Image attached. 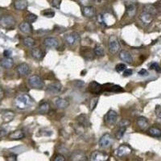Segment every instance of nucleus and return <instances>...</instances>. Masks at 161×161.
<instances>
[{
  "label": "nucleus",
  "instance_id": "obj_1",
  "mask_svg": "<svg viewBox=\"0 0 161 161\" xmlns=\"http://www.w3.org/2000/svg\"><path fill=\"white\" fill-rule=\"evenodd\" d=\"M33 102H34V101L30 95L27 94H23L18 95L15 98V101H14V105L17 109H25L27 108L30 107L33 104Z\"/></svg>",
  "mask_w": 161,
  "mask_h": 161
},
{
  "label": "nucleus",
  "instance_id": "obj_2",
  "mask_svg": "<svg viewBox=\"0 0 161 161\" xmlns=\"http://www.w3.org/2000/svg\"><path fill=\"white\" fill-rule=\"evenodd\" d=\"M98 22L101 26H112L115 24L116 18L111 13L105 12L98 15Z\"/></svg>",
  "mask_w": 161,
  "mask_h": 161
},
{
  "label": "nucleus",
  "instance_id": "obj_3",
  "mask_svg": "<svg viewBox=\"0 0 161 161\" xmlns=\"http://www.w3.org/2000/svg\"><path fill=\"white\" fill-rule=\"evenodd\" d=\"M108 47H109V51L110 53L116 54L121 48V45L119 43L118 39L115 36H111L109 38V44H108Z\"/></svg>",
  "mask_w": 161,
  "mask_h": 161
},
{
  "label": "nucleus",
  "instance_id": "obj_4",
  "mask_svg": "<svg viewBox=\"0 0 161 161\" xmlns=\"http://www.w3.org/2000/svg\"><path fill=\"white\" fill-rule=\"evenodd\" d=\"M28 85L33 89L41 90L44 86V81L37 75H32L28 78Z\"/></svg>",
  "mask_w": 161,
  "mask_h": 161
},
{
  "label": "nucleus",
  "instance_id": "obj_5",
  "mask_svg": "<svg viewBox=\"0 0 161 161\" xmlns=\"http://www.w3.org/2000/svg\"><path fill=\"white\" fill-rule=\"evenodd\" d=\"M15 25V19L11 15H2L0 17V26L4 28H11Z\"/></svg>",
  "mask_w": 161,
  "mask_h": 161
},
{
  "label": "nucleus",
  "instance_id": "obj_6",
  "mask_svg": "<svg viewBox=\"0 0 161 161\" xmlns=\"http://www.w3.org/2000/svg\"><path fill=\"white\" fill-rule=\"evenodd\" d=\"M114 143V139L110 134L106 133L105 135H103L101 137V139L99 140L98 144L100 148H108L111 146Z\"/></svg>",
  "mask_w": 161,
  "mask_h": 161
},
{
  "label": "nucleus",
  "instance_id": "obj_7",
  "mask_svg": "<svg viewBox=\"0 0 161 161\" xmlns=\"http://www.w3.org/2000/svg\"><path fill=\"white\" fill-rule=\"evenodd\" d=\"M118 119V114L114 110L110 109L104 116V121L108 126H114Z\"/></svg>",
  "mask_w": 161,
  "mask_h": 161
},
{
  "label": "nucleus",
  "instance_id": "obj_8",
  "mask_svg": "<svg viewBox=\"0 0 161 161\" xmlns=\"http://www.w3.org/2000/svg\"><path fill=\"white\" fill-rule=\"evenodd\" d=\"M131 151H132V149L129 145H127V144H122L116 150L115 154L119 158H122V157L129 155L131 153Z\"/></svg>",
  "mask_w": 161,
  "mask_h": 161
},
{
  "label": "nucleus",
  "instance_id": "obj_9",
  "mask_svg": "<svg viewBox=\"0 0 161 161\" xmlns=\"http://www.w3.org/2000/svg\"><path fill=\"white\" fill-rule=\"evenodd\" d=\"M64 38L65 43L68 45H69V46H73V45L76 44L80 40L79 34L75 32H70L69 34L65 35Z\"/></svg>",
  "mask_w": 161,
  "mask_h": 161
},
{
  "label": "nucleus",
  "instance_id": "obj_10",
  "mask_svg": "<svg viewBox=\"0 0 161 161\" xmlns=\"http://www.w3.org/2000/svg\"><path fill=\"white\" fill-rule=\"evenodd\" d=\"M109 158L108 155L105 152L96 151L90 155V161H106Z\"/></svg>",
  "mask_w": 161,
  "mask_h": 161
},
{
  "label": "nucleus",
  "instance_id": "obj_11",
  "mask_svg": "<svg viewBox=\"0 0 161 161\" xmlns=\"http://www.w3.org/2000/svg\"><path fill=\"white\" fill-rule=\"evenodd\" d=\"M62 89V85L60 82H53L48 86L46 91L50 94H59L61 92Z\"/></svg>",
  "mask_w": 161,
  "mask_h": 161
},
{
  "label": "nucleus",
  "instance_id": "obj_12",
  "mask_svg": "<svg viewBox=\"0 0 161 161\" xmlns=\"http://www.w3.org/2000/svg\"><path fill=\"white\" fill-rule=\"evenodd\" d=\"M16 70H17V73L19 76L21 77H25L28 74L30 73V66L28 65V64L26 63H22V64H19L16 68Z\"/></svg>",
  "mask_w": 161,
  "mask_h": 161
},
{
  "label": "nucleus",
  "instance_id": "obj_13",
  "mask_svg": "<svg viewBox=\"0 0 161 161\" xmlns=\"http://www.w3.org/2000/svg\"><path fill=\"white\" fill-rule=\"evenodd\" d=\"M89 90L90 93L94 94H99L100 93L103 91V86L101 84L98 83L96 82H90L89 85Z\"/></svg>",
  "mask_w": 161,
  "mask_h": 161
},
{
  "label": "nucleus",
  "instance_id": "obj_14",
  "mask_svg": "<svg viewBox=\"0 0 161 161\" xmlns=\"http://www.w3.org/2000/svg\"><path fill=\"white\" fill-rule=\"evenodd\" d=\"M139 18H140V21H141L142 23L144 24V25H146V26H148V25H149V24H151L153 21V19H154V17H153L152 15H151V14H149V13L145 12V11H143V12H142L140 15Z\"/></svg>",
  "mask_w": 161,
  "mask_h": 161
},
{
  "label": "nucleus",
  "instance_id": "obj_15",
  "mask_svg": "<svg viewBox=\"0 0 161 161\" xmlns=\"http://www.w3.org/2000/svg\"><path fill=\"white\" fill-rule=\"evenodd\" d=\"M53 103L54 105H56L57 108H59V109H64V108L68 107L69 105V102H68V100L62 98H60V97H58V98H56L54 99Z\"/></svg>",
  "mask_w": 161,
  "mask_h": 161
},
{
  "label": "nucleus",
  "instance_id": "obj_16",
  "mask_svg": "<svg viewBox=\"0 0 161 161\" xmlns=\"http://www.w3.org/2000/svg\"><path fill=\"white\" fill-rule=\"evenodd\" d=\"M82 14L86 18H93L95 16L96 11H95V8L93 6H84L83 9H82Z\"/></svg>",
  "mask_w": 161,
  "mask_h": 161
},
{
  "label": "nucleus",
  "instance_id": "obj_17",
  "mask_svg": "<svg viewBox=\"0 0 161 161\" xmlns=\"http://www.w3.org/2000/svg\"><path fill=\"white\" fill-rule=\"evenodd\" d=\"M44 44L47 48H56L59 45V42L56 38L54 37H48L44 40Z\"/></svg>",
  "mask_w": 161,
  "mask_h": 161
},
{
  "label": "nucleus",
  "instance_id": "obj_18",
  "mask_svg": "<svg viewBox=\"0 0 161 161\" xmlns=\"http://www.w3.org/2000/svg\"><path fill=\"white\" fill-rule=\"evenodd\" d=\"M119 58L122 61H124L126 63H128V64H131L133 61V58L132 56L131 55V53L129 52L127 50H122V51L119 52Z\"/></svg>",
  "mask_w": 161,
  "mask_h": 161
},
{
  "label": "nucleus",
  "instance_id": "obj_19",
  "mask_svg": "<svg viewBox=\"0 0 161 161\" xmlns=\"http://www.w3.org/2000/svg\"><path fill=\"white\" fill-rule=\"evenodd\" d=\"M71 161H88V158L82 151H74L71 156Z\"/></svg>",
  "mask_w": 161,
  "mask_h": 161
},
{
  "label": "nucleus",
  "instance_id": "obj_20",
  "mask_svg": "<svg viewBox=\"0 0 161 161\" xmlns=\"http://www.w3.org/2000/svg\"><path fill=\"white\" fill-rule=\"evenodd\" d=\"M103 86V90L108 91V92H122L123 91V89L120 86L117 85H113V84H106Z\"/></svg>",
  "mask_w": 161,
  "mask_h": 161
},
{
  "label": "nucleus",
  "instance_id": "obj_21",
  "mask_svg": "<svg viewBox=\"0 0 161 161\" xmlns=\"http://www.w3.org/2000/svg\"><path fill=\"white\" fill-rule=\"evenodd\" d=\"M137 12V6L135 3L126 5V14L128 17H134Z\"/></svg>",
  "mask_w": 161,
  "mask_h": 161
},
{
  "label": "nucleus",
  "instance_id": "obj_22",
  "mask_svg": "<svg viewBox=\"0 0 161 161\" xmlns=\"http://www.w3.org/2000/svg\"><path fill=\"white\" fill-rule=\"evenodd\" d=\"M14 6L17 11H24L28 7L27 0H15L14 2Z\"/></svg>",
  "mask_w": 161,
  "mask_h": 161
},
{
  "label": "nucleus",
  "instance_id": "obj_23",
  "mask_svg": "<svg viewBox=\"0 0 161 161\" xmlns=\"http://www.w3.org/2000/svg\"><path fill=\"white\" fill-rule=\"evenodd\" d=\"M24 136H25L24 132L21 130L14 131L8 135V138L11 140H21V139L24 138Z\"/></svg>",
  "mask_w": 161,
  "mask_h": 161
},
{
  "label": "nucleus",
  "instance_id": "obj_24",
  "mask_svg": "<svg viewBox=\"0 0 161 161\" xmlns=\"http://www.w3.org/2000/svg\"><path fill=\"white\" fill-rule=\"evenodd\" d=\"M31 54H32V57L38 60L43 59L44 56V52L42 51L40 48H32V52H31Z\"/></svg>",
  "mask_w": 161,
  "mask_h": 161
},
{
  "label": "nucleus",
  "instance_id": "obj_25",
  "mask_svg": "<svg viewBox=\"0 0 161 161\" xmlns=\"http://www.w3.org/2000/svg\"><path fill=\"white\" fill-rule=\"evenodd\" d=\"M14 64V61H13V59L10 57H5L3 59L1 60L0 61V65L4 68V69H11V67L13 66Z\"/></svg>",
  "mask_w": 161,
  "mask_h": 161
},
{
  "label": "nucleus",
  "instance_id": "obj_26",
  "mask_svg": "<svg viewBox=\"0 0 161 161\" xmlns=\"http://www.w3.org/2000/svg\"><path fill=\"white\" fill-rule=\"evenodd\" d=\"M148 135H151V137L160 138L161 137V129L156 127H151L148 130Z\"/></svg>",
  "mask_w": 161,
  "mask_h": 161
},
{
  "label": "nucleus",
  "instance_id": "obj_27",
  "mask_svg": "<svg viewBox=\"0 0 161 161\" xmlns=\"http://www.w3.org/2000/svg\"><path fill=\"white\" fill-rule=\"evenodd\" d=\"M19 30L21 31L22 32H24L25 34H30L32 32V27L31 25V24H28L27 22L22 23L19 24Z\"/></svg>",
  "mask_w": 161,
  "mask_h": 161
},
{
  "label": "nucleus",
  "instance_id": "obj_28",
  "mask_svg": "<svg viewBox=\"0 0 161 161\" xmlns=\"http://www.w3.org/2000/svg\"><path fill=\"white\" fill-rule=\"evenodd\" d=\"M50 110V105L48 102L40 103L38 107V112L40 114H47Z\"/></svg>",
  "mask_w": 161,
  "mask_h": 161
},
{
  "label": "nucleus",
  "instance_id": "obj_29",
  "mask_svg": "<svg viewBox=\"0 0 161 161\" xmlns=\"http://www.w3.org/2000/svg\"><path fill=\"white\" fill-rule=\"evenodd\" d=\"M137 125L141 130H144H144H146L148 128V126H149V123H148V121L146 118L140 117L137 119Z\"/></svg>",
  "mask_w": 161,
  "mask_h": 161
},
{
  "label": "nucleus",
  "instance_id": "obj_30",
  "mask_svg": "<svg viewBox=\"0 0 161 161\" xmlns=\"http://www.w3.org/2000/svg\"><path fill=\"white\" fill-rule=\"evenodd\" d=\"M15 117V114L12 111H6L4 112L2 115V118L3 122H9L13 120V118Z\"/></svg>",
  "mask_w": 161,
  "mask_h": 161
},
{
  "label": "nucleus",
  "instance_id": "obj_31",
  "mask_svg": "<svg viewBox=\"0 0 161 161\" xmlns=\"http://www.w3.org/2000/svg\"><path fill=\"white\" fill-rule=\"evenodd\" d=\"M77 121L79 122L80 124L82 125V126H84V127H86V126H90V121H89V118L87 117V115L86 114H81L80 116L77 117Z\"/></svg>",
  "mask_w": 161,
  "mask_h": 161
},
{
  "label": "nucleus",
  "instance_id": "obj_32",
  "mask_svg": "<svg viewBox=\"0 0 161 161\" xmlns=\"http://www.w3.org/2000/svg\"><path fill=\"white\" fill-rule=\"evenodd\" d=\"M144 11H145V12L147 13H149L151 15H152L153 16L157 14V10L156 8H155V6L151 4L145 5L144 7Z\"/></svg>",
  "mask_w": 161,
  "mask_h": 161
},
{
  "label": "nucleus",
  "instance_id": "obj_33",
  "mask_svg": "<svg viewBox=\"0 0 161 161\" xmlns=\"http://www.w3.org/2000/svg\"><path fill=\"white\" fill-rule=\"evenodd\" d=\"M94 52L98 57H102V56L105 55L104 48H103V47L101 44H96V46L94 47Z\"/></svg>",
  "mask_w": 161,
  "mask_h": 161
},
{
  "label": "nucleus",
  "instance_id": "obj_34",
  "mask_svg": "<svg viewBox=\"0 0 161 161\" xmlns=\"http://www.w3.org/2000/svg\"><path fill=\"white\" fill-rule=\"evenodd\" d=\"M23 43H24V44L25 45L26 47H28V48H32L34 46L35 44V40L34 39L32 38V37H25V38L23 40Z\"/></svg>",
  "mask_w": 161,
  "mask_h": 161
},
{
  "label": "nucleus",
  "instance_id": "obj_35",
  "mask_svg": "<svg viewBox=\"0 0 161 161\" xmlns=\"http://www.w3.org/2000/svg\"><path fill=\"white\" fill-rule=\"evenodd\" d=\"M36 19H37L36 15H34V14H32V13H30V14H28V15H26L25 17L26 22L28 23V24H32V23H34Z\"/></svg>",
  "mask_w": 161,
  "mask_h": 161
},
{
  "label": "nucleus",
  "instance_id": "obj_36",
  "mask_svg": "<svg viewBox=\"0 0 161 161\" xmlns=\"http://www.w3.org/2000/svg\"><path fill=\"white\" fill-rule=\"evenodd\" d=\"M126 130H127L126 127H119V129H118V131H117V134H116V137L118 140L122 139V136L124 135L125 132H126Z\"/></svg>",
  "mask_w": 161,
  "mask_h": 161
},
{
  "label": "nucleus",
  "instance_id": "obj_37",
  "mask_svg": "<svg viewBox=\"0 0 161 161\" xmlns=\"http://www.w3.org/2000/svg\"><path fill=\"white\" fill-rule=\"evenodd\" d=\"M42 13H43V15H44L45 17H48V18H52L54 17V15H55V11L51 10V9L44 10Z\"/></svg>",
  "mask_w": 161,
  "mask_h": 161
},
{
  "label": "nucleus",
  "instance_id": "obj_38",
  "mask_svg": "<svg viewBox=\"0 0 161 161\" xmlns=\"http://www.w3.org/2000/svg\"><path fill=\"white\" fill-rule=\"evenodd\" d=\"M98 98H94L91 99V102H90V110H94V109L96 108L97 105H98Z\"/></svg>",
  "mask_w": 161,
  "mask_h": 161
},
{
  "label": "nucleus",
  "instance_id": "obj_39",
  "mask_svg": "<svg viewBox=\"0 0 161 161\" xmlns=\"http://www.w3.org/2000/svg\"><path fill=\"white\" fill-rule=\"evenodd\" d=\"M150 69H154L155 71H156L157 73H161V67L159 66V64L156 62H153L150 64Z\"/></svg>",
  "mask_w": 161,
  "mask_h": 161
},
{
  "label": "nucleus",
  "instance_id": "obj_40",
  "mask_svg": "<svg viewBox=\"0 0 161 161\" xmlns=\"http://www.w3.org/2000/svg\"><path fill=\"white\" fill-rule=\"evenodd\" d=\"M82 49L85 50V52H82V54L84 56H86V58H88V56H90V58L92 57L93 55V51L91 49H90L89 48H82Z\"/></svg>",
  "mask_w": 161,
  "mask_h": 161
},
{
  "label": "nucleus",
  "instance_id": "obj_41",
  "mask_svg": "<svg viewBox=\"0 0 161 161\" xmlns=\"http://www.w3.org/2000/svg\"><path fill=\"white\" fill-rule=\"evenodd\" d=\"M127 69V65L125 64H122V63H120V64H118L115 66V69L118 73H120V72H122L124 71L125 69Z\"/></svg>",
  "mask_w": 161,
  "mask_h": 161
},
{
  "label": "nucleus",
  "instance_id": "obj_42",
  "mask_svg": "<svg viewBox=\"0 0 161 161\" xmlns=\"http://www.w3.org/2000/svg\"><path fill=\"white\" fill-rule=\"evenodd\" d=\"M60 3H61V0H52V6L54 8L60 9Z\"/></svg>",
  "mask_w": 161,
  "mask_h": 161
},
{
  "label": "nucleus",
  "instance_id": "obj_43",
  "mask_svg": "<svg viewBox=\"0 0 161 161\" xmlns=\"http://www.w3.org/2000/svg\"><path fill=\"white\" fill-rule=\"evenodd\" d=\"M52 134L51 131H48L46 129H42L40 131V135L42 136H50Z\"/></svg>",
  "mask_w": 161,
  "mask_h": 161
},
{
  "label": "nucleus",
  "instance_id": "obj_44",
  "mask_svg": "<svg viewBox=\"0 0 161 161\" xmlns=\"http://www.w3.org/2000/svg\"><path fill=\"white\" fill-rule=\"evenodd\" d=\"M155 115H156L158 118H161V105H155Z\"/></svg>",
  "mask_w": 161,
  "mask_h": 161
},
{
  "label": "nucleus",
  "instance_id": "obj_45",
  "mask_svg": "<svg viewBox=\"0 0 161 161\" xmlns=\"http://www.w3.org/2000/svg\"><path fill=\"white\" fill-rule=\"evenodd\" d=\"M132 73H133V70H132V69H126L123 71L122 75H123V77H129V76H131Z\"/></svg>",
  "mask_w": 161,
  "mask_h": 161
},
{
  "label": "nucleus",
  "instance_id": "obj_46",
  "mask_svg": "<svg viewBox=\"0 0 161 161\" xmlns=\"http://www.w3.org/2000/svg\"><path fill=\"white\" fill-rule=\"evenodd\" d=\"M93 0H79L80 3L82 5H83V6H90V4L91 3V2H92Z\"/></svg>",
  "mask_w": 161,
  "mask_h": 161
},
{
  "label": "nucleus",
  "instance_id": "obj_47",
  "mask_svg": "<svg viewBox=\"0 0 161 161\" xmlns=\"http://www.w3.org/2000/svg\"><path fill=\"white\" fill-rule=\"evenodd\" d=\"M138 74H139L140 76H141V77H146V76L148 75V72L146 70V69H142L139 71Z\"/></svg>",
  "mask_w": 161,
  "mask_h": 161
},
{
  "label": "nucleus",
  "instance_id": "obj_48",
  "mask_svg": "<svg viewBox=\"0 0 161 161\" xmlns=\"http://www.w3.org/2000/svg\"><path fill=\"white\" fill-rule=\"evenodd\" d=\"M53 161H65L64 157L62 155H57L55 158H54Z\"/></svg>",
  "mask_w": 161,
  "mask_h": 161
},
{
  "label": "nucleus",
  "instance_id": "obj_49",
  "mask_svg": "<svg viewBox=\"0 0 161 161\" xmlns=\"http://www.w3.org/2000/svg\"><path fill=\"white\" fill-rule=\"evenodd\" d=\"M129 124H130V122H129V121L122 120V122L119 123V127H127Z\"/></svg>",
  "mask_w": 161,
  "mask_h": 161
},
{
  "label": "nucleus",
  "instance_id": "obj_50",
  "mask_svg": "<svg viewBox=\"0 0 161 161\" xmlns=\"http://www.w3.org/2000/svg\"><path fill=\"white\" fill-rule=\"evenodd\" d=\"M7 161H17L16 155H11L7 157Z\"/></svg>",
  "mask_w": 161,
  "mask_h": 161
},
{
  "label": "nucleus",
  "instance_id": "obj_51",
  "mask_svg": "<svg viewBox=\"0 0 161 161\" xmlns=\"http://www.w3.org/2000/svg\"><path fill=\"white\" fill-rule=\"evenodd\" d=\"M3 96H4V91H3V90H2V88L0 86V101L2 100V98H3Z\"/></svg>",
  "mask_w": 161,
  "mask_h": 161
},
{
  "label": "nucleus",
  "instance_id": "obj_52",
  "mask_svg": "<svg viewBox=\"0 0 161 161\" xmlns=\"http://www.w3.org/2000/svg\"><path fill=\"white\" fill-rule=\"evenodd\" d=\"M6 131H5L4 129H0V137H2V136H4L6 135Z\"/></svg>",
  "mask_w": 161,
  "mask_h": 161
},
{
  "label": "nucleus",
  "instance_id": "obj_53",
  "mask_svg": "<svg viewBox=\"0 0 161 161\" xmlns=\"http://www.w3.org/2000/svg\"><path fill=\"white\" fill-rule=\"evenodd\" d=\"M124 1L126 2L127 5L133 4V3H135V2H136V0H124Z\"/></svg>",
  "mask_w": 161,
  "mask_h": 161
},
{
  "label": "nucleus",
  "instance_id": "obj_54",
  "mask_svg": "<svg viewBox=\"0 0 161 161\" xmlns=\"http://www.w3.org/2000/svg\"><path fill=\"white\" fill-rule=\"evenodd\" d=\"M11 54V52L10 51V50H6V51L4 52V56L5 57H9L10 56V55Z\"/></svg>",
  "mask_w": 161,
  "mask_h": 161
}]
</instances>
